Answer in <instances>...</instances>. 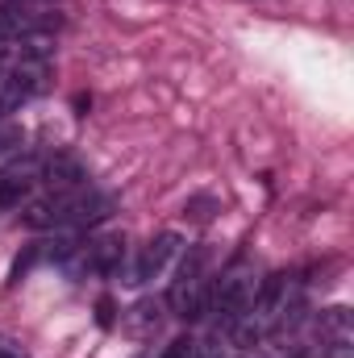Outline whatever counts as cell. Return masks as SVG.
<instances>
[{"label": "cell", "mask_w": 354, "mask_h": 358, "mask_svg": "<svg viewBox=\"0 0 354 358\" xmlns=\"http://www.w3.org/2000/svg\"><path fill=\"white\" fill-rule=\"evenodd\" d=\"M108 213H113V200L96 192L92 183H84L76 192H42L38 200H29L21 221L29 229H88Z\"/></svg>", "instance_id": "1"}, {"label": "cell", "mask_w": 354, "mask_h": 358, "mask_svg": "<svg viewBox=\"0 0 354 358\" xmlns=\"http://www.w3.org/2000/svg\"><path fill=\"white\" fill-rule=\"evenodd\" d=\"M259 275L250 263H234V267L221 271V279L208 287V308L204 313H213V329L217 334H229L242 317H246V308L255 304V292H259Z\"/></svg>", "instance_id": "2"}, {"label": "cell", "mask_w": 354, "mask_h": 358, "mask_svg": "<svg viewBox=\"0 0 354 358\" xmlns=\"http://www.w3.org/2000/svg\"><path fill=\"white\" fill-rule=\"evenodd\" d=\"M208 287H213V279H208V250L196 246V250L183 255V263L176 271V283L167 292L171 317H179V321H200L204 308H208Z\"/></svg>", "instance_id": "3"}, {"label": "cell", "mask_w": 354, "mask_h": 358, "mask_svg": "<svg viewBox=\"0 0 354 358\" xmlns=\"http://www.w3.org/2000/svg\"><path fill=\"white\" fill-rule=\"evenodd\" d=\"M179 250H183V238H179V234H159V238H150V242L138 250V259L125 263V283H150V279H159L163 271L171 267V259H176Z\"/></svg>", "instance_id": "4"}, {"label": "cell", "mask_w": 354, "mask_h": 358, "mask_svg": "<svg viewBox=\"0 0 354 358\" xmlns=\"http://www.w3.org/2000/svg\"><path fill=\"white\" fill-rule=\"evenodd\" d=\"M42 179V163L38 159H13L0 167V208H17Z\"/></svg>", "instance_id": "5"}, {"label": "cell", "mask_w": 354, "mask_h": 358, "mask_svg": "<svg viewBox=\"0 0 354 358\" xmlns=\"http://www.w3.org/2000/svg\"><path fill=\"white\" fill-rule=\"evenodd\" d=\"M50 21L46 17H38V13H29L25 4H17V0H4L0 4V46H8V42H21V38H34L38 29H46Z\"/></svg>", "instance_id": "6"}, {"label": "cell", "mask_w": 354, "mask_h": 358, "mask_svg": "<svg viewBox=\"0 0 354 358\" xmlns=\"http://www.w3.org/2000/svg\"><path fill=\"white\" fill-rule=\"evenodd\" d=\"M38 183H46V192H76V187L88 183V171H84V163L76 155H50L42 163V179Z\"/></svg>", "instance_id": "7"}, {"label": "cell", "mask_w": 354, "mask_h": 358, "mask_svg": "<svg viewBox=\"0 0 354 358\" xmlns=\"http://www.w3.org/2000/svg\"><path fill=\"white\" fill-rule=\"evenodd\" d=\"M159 325H163V304H155V300H142V304L129 308V317H125V329H129L134 338H150V334H159Z\"/></svg>", "instance_id": "8"}, {"label": "cell", "mask_w": 354, "mask_h": 358, "mask_svg": "<svg viewBox=\"0 0 354 358\" xmlns=\"http://www.w3.org/2000/svg\"><path fill=\"white\" fill-rule=\"evenodd\" d=\"M25 146V125L21 121H8V117H0V159H8L13 150H21Z\"/></svg>", "instance_id": "9"}, {"label": "cell", "mask_w": 354, "mask_h": 358, "mask_svg": "<svg viewBox=\"0 0 354 358\" xmlns=\"http://www.w3.org/2000/svg\"><path fill=\"white\" fill-rule=\"evenodd\" d=\"M183 358H225L221 355V334H208V338H200V342H187Z\"/></svg>", "instance_id": "10"}, {"label": "cell", "mask_w": 354, "mask_h": 358, "mask_svg": "<svg viewBox=\"0 0 354 358\" xmlns=\"http://www.w3.org/2000/svg\"><path fill=\"white\" fill-rule=\"evenodd\" d=\"M0 358H29V355H25L13 338H4V334H0Z\"/></svg>", "instance_id": "11"}, {"label": "cell", "mask_w": 354, "mask_h": 358, "mask_svg": "<svg viewBox=\"0 0 354 358\" xmlns=\"http://www.w3.org/2000/svg\"><path fill=\"white\" fill-rule=\"evenodd\" d=\"M187 342H192V338H176V342H167V346H163V355H159V358H183V350H187Z\"/></svg>", "instance_id": "12"}, {"label": "cell", "mask_w": 354, "mask_h": 358, "mask_svg": "<svg viewBox=\"0 0 354 358\" xmlns=\"http://www.w3.org/2000/svg\"><path fill=\"white\" fill-rule=\"evenodd\" d=\"M96 321H100V325H104V329H108V325H113V300H108V296H104V300H100V304H96Z\"/></svg>", "instance_id": "13"}, {"label": "cell", "mask_w": 354, "mask_h": 358, "mask_svg": "<svg viewBox=\"0 0 354 358\" xmlns=\"http://www.w3.org/2000/svg\"><path fill=\"white\" fill-rule=\"evenodd\" d=\"M4 63H8V50H4V46H0V67H4Z\"/></svg>", "instance_id": "14"}, {"label": "cell", "mask_w": 354, "mask_h": 358, "mask_svg": "<svg viewBox=\"0 0 354 358\" xmlns=\"http://www.w3.org/2000/svg\"><path fill=\"white\" fill-rule=\"evenodd\" d=\"M17 4H21V0H17ZM38 4H50V0H38Z\"/></svg>", "instance_id": "15"}, {"label": "cell", "mask_w": 354, "mask_h": 358, "mask_svg": "<svg viewBox=\"0 0 354 358\" xmlns=\"http://www.w3.org/2000/svg\"><path fill=\"white\" fill-rule=\"evenodd\" d=\"M292 358H304V355H292Z\"/></svg>", "instance_id": "16"}, {"label": "cell", "mask_w": 354, "mask_h": 358, "mask_svg": "<svg viewBox=\"0 0 354 358\" xmlns=\"http://www.w3.org/2000/svg\"><path fill=\"white\" fill-rule=\"evenodd\" d=\"M0 117H4V113H0Z\"/></svg>", "instance_id": "17"}]
</instances>
